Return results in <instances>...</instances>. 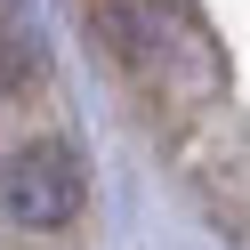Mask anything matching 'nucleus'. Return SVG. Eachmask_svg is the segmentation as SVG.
I'll return each instance as SVG.
<instances>
[{
  "mask_svg": "<svg viewBox=\"0 0 250 250\" xmlns=\"http://www.w3.org/2000/svg\"><path fill=\"white\" fill-rule=\"evenodd\" d=\"M81 194H89V169L57 137H33L0 162V218H17V226H65Z\"/></svg>",
  "mask_w": 250,
  "mask_h": 250,
  "instance_id": "f257e3e1",
  "label": "nucleus"
}]
</instances>
